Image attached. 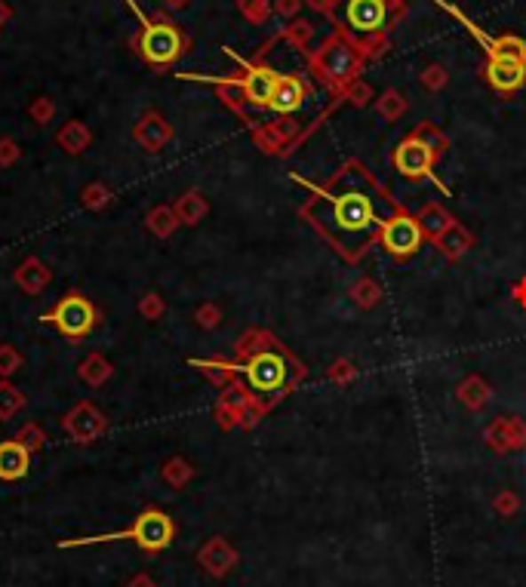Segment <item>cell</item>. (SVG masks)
I'll use <instances>...</instances> for the list:
<instances>
[{
	"instance_id": "6da1fadb",
	"label": "cell",
	"mask_w": 526,
	"mask_h": 587,
	"mask_svg": "<svg viewBox=\"0 0 526 587\" xmlns=\"http://www.w3.org/2000/svg\"><path fill=\"white\" fill-rule=\"evenodd\" d=\"M397 212L401 206L357 160H348L323 188L311 191V200L302 206V218H308L348 262H357L376 243Z\"/></svg>"
},
{
	"instance_id": "7a4b0ae2",
	"label": "cell",
	"mask_w": 526,
	"mask_h": 587,
	"mask_svg": "<svg viewBox=\"0 0 526 587\" xmlns=\"http://www.w3.org/2000/svg\"><path fill=\"white\" fill-rule=\"evenodd\" d=\"M237 353L243 357V363H235L237 376H243V385L252 393L256 409H268L302 378V366L268 332H250L246 338H241Z\"/></svg>"
},
{
	"instance_id": "3957f363",
	"label": "cell",
	"mask_w": 526,
	"mask_h": 587,
	"mask_svg": "<svg viewBox=\"0 0 526 587\" xmlns=\"http://www.w3.org/2000/svg\"><path fill=\"white\" fill-rule=\"evenodd\" d=\"M397 10L401 0H336L332 22L363 59H372L385 52V31L391 28Z\"/></svg>"
},
{
	"instance_id": "277c9868",
	"label": "cell",
	"mask_w": 526,
	"mask_h": 587,
	"mask_svg": "<svg viewBox=\"0 0 526 587\" xmlns=\"http://www.w3.org/2000/svg\"><path fill=\"white\" fill-rule=\"evenodd\" d=\"M130 46L139 52V59L148 62L155 71H166L170 65H176L179 59L188 52L191 37L185 35L172 19L151 16L148 25H142V31L130 37Z\"/></svg>"
},
{
	"instance_id": "5b68a950",
	"label": "cell",
	"mask_w": 526,
	"mask_h": 587,
	"mask_svg": "<svg viewBox=\"0 0 526 587\" xmlns=\"http://www.w3.org/2000/svg\"><path fill=\"white\" fill-rule=\"evenodd\" d=\"M176 538V523L166 517L163 511L148 508L136 517L130 529L121 532H105V535L75 538V542H59V548H86V544H111V542H136L145 553H161Z\"/></svg>"
},
{
	"instance_id": "8992f818",
	"label": "cell",
	"mask_w": 526,
	"mask_h": 587,
	"mask_svg": "<svg viewBox=\"0 0 526 587\" xmlns=\"http://www.w3.org/2000/svg\"><path fill=\"white\" fill-rule=\"evenodd\" d=\"M311 75H317L326 86L332 90H345L357 80L363 71V56L355 50V44H348L342 35H332L321 44V50H315L308 56Z\"/></svg>"
},
{
	"instance_id": "52a82bcc",
	"label": "cell",
	"mask_w": 526,
	"mask_h": 587,
	"mask_svg": "<svg viewBox=\"0 0 526 587\" xmlns=\"http://www.w3.org/2000/svg\"><path fill=\"white\" fill-rule=\"evenodd\" d=\"M41 323L52 326L68 342H84L99 326V308L81 292H68L56 302V308L41 313Z\"/></svg>"
},
{
	"instance_id": "ba28073f",
	"label": "cell",
	"mask_w": 526,
	"mask_h": 587,
	"mask_svg": "<svg viewBox=\"0 0 526 587\" xmlns=\"http://www.w3.org/2000/svg\"><path fill=\"white\" fill-rule=\"evenodd\" d=\"M228 56L235 59V62L241 65V71H243V75L237 77L241 92H243V102L250 105V108H268L281 75H277L275 68H268L265 62H256V59L250 62V59H241L237 52H231V50H228Z\"/></svg>"
},
{
	"instance_id": "9c48e42d",
	"label": "cell",
	"mask_w": 526,
	"mask_h": 587,
	"mask_svg": "<svg viewBox=\"0 0 526 587\" xmlns=\"http://www.w3.org/2000/svg\"><path fill=\"white\" fill-rule=\"evenodd\" d=\"M379 243H382L385 252H391V256L410 258V256H416L418 246L425 243V228H422V222H418V218L406 216V212L401 210L382 228V234H379Z\"/></svg>"
},
{
	"instance_id": "30bf717a",
	"label": "cell",
	"mask_w": 526,
	"mask_h": 587,
	"mask_svg": "<svg viewBox=\"0 0 526 587\" xmlns=\"http://www.w3.org/2000/svg\"><path fill=\"white\" fill-rule=\"evenodd\" d=\"M62 431L71 437V443L86 446V443H92V440H99L105 431H108V418H105V412L99 409L96 403L81 400V403H75L68 412H65Z\"/></svg>"
},
{
	"instance_id": "8fae6325",
	"label": "cell",
	"mask_w": 526,
	"mask_h": 587,
	"mask_svg": "<svg viewBox=\"0 0 526 587\" xmlns=\"http://www.w3.org/2000/svg\"><path fill=\"white\" fill-rule=\"evenodd\" d=\"M437 151L425 142L422 136L412 132L410 139H403L394 151V170L401 172L403 178H428L431 170H434Z\"/></svg>"
},
{
	"instance_id": "7c38bea8",
	"label": "cell",
	"mask_w": 526,
	"mask_h": 587,
	"mask_svg": "<svg viewBox=\"0 0 526 587\" xmlns=\"http://www.w3.org/2000/svg\"><path fill=\"white\" fill-rule=\"evenodd\" d=\"M132 142L142 151H148V155H161L166 145L172 142V126L166 123L161 111H145L136 120V126H132Z\"/></svg>"
},
{
	"instance_id": "4fadbf2b",
	"label": "cell",
	"mask_w": 526,
	"mask_h": 587,
	"mask_svg": "<svg viewBox=\"0 0 526 587\" xmlns=\"http://www.w3.org/2000/svg\"><path fill=\"white\" fill-rule=\"evenodd\" d=\"M483 77L496 92H514L526 83V62H517V59H486Z\"/></svg>"
},
{
	"instance_id": "5bb4252c",
	"label": "cell",
	"mask_w": 526,
	"mask_h": 587,
	"mask_svg": "<svg viewBox=\"0 0 526 587\" xmlns=\"http://www.w3.org/2000/svg\"><path fill=\"white\" fill-rule=\"evenodd\" d=\"M311 86L305 83L302 77L296 75H281L275 86V96H271V105L268 111H275V115H296L299 108L305 105V99H308Z\"/></svg>"
},
{
	"instance_id": "9a60e30c",
	"label": "cell",
	"mask_w": 526,
	"mask_h": 587,
	"mask_svg": "<svg viewBox=\"0 0 526 587\" xmlns=\"http://www.w3.org/2000/svg\"><path fill=\"white\" fill-rule=\"evenodd\" d=\"M28 471H31V452L16 437L0 440V480L4 483H19V480L28 477Z\"/></svg>"
},
{
	"instance_id": "2e32d148",
	"label": "cell",
	"mask_w": 526,
	"mask_h": 587,
	"mask_svg": "<svg viewBox=\"0 0 526 587\" xmlns=\"http://www.w3.org/2000/svg\"><path fill=\"white\" fill-rule=\"evenodd\" d=\"M50 280H52L50 265L37 256H28L25 262H19L16 271H12V283H16L25 296H41L46 286H50Z\"/></svg>"
},
{
	"instance_id": "e0dca14e",
	"label": "cell",
	"mask_w": 526,
	"mask_h": 587,
	"mask_svg": "<svg viewBox=\"0 0 526 587\" xmlns=\"http://www.w3.org/2000/svg\"><path fill=\"white\" fill-rule=\"evenodd\" d=\"M90 142H92V132L84 120H65L56 132V145L71 157H81L84 151L90 148Z\"/></svg>"
},
{
	"instance_id": "ac0fdd59",
	"label": "cell",
	"mask_w": 526,
	"mask_h": 587,
	"mask_svg": "<svg viewBox=\"0 0 526 587\" xmlns=\"http://www.w3.org/2000/svg\"><path fill=\"white\" fill-rule=\"evenodd\" d=\"M111 376H115V363L99 351L86 353L81 363H77V378H81L86 388H102L105 382H111Z\"/></svg>"
},
{
	"instance_id": "d6986e66",
	"label": "cell",
	"mask_w": 526,
	"mask_h": 587,
	"mask_svg": "<svg viewBox=\"0 0 526 587\" xmlns=\"http://www.w3.org/2000/svg\"><path fill=\"white\" fill-rule=\"evenodd\" d=\"M201 566L210 575H225L235 566V551L228 548L225 538H210V544L201 551Z\"/></svg>"
},
{
	"instance_id": "ffe728a7",
	"label": "cell",
	"mask_w": 526,
	"mask_h": 587,
	"mask_svg": "<svg viewBox=\"0 0 526 587\" xmlns=\"http://www.w3.org/2000/svg\"><path fill=\"white\" fill-rule=\"evenodd\" d=\"M176 218L179 225H188V228H195L197 222H203V216L210 212V203H206V197L201 191H185L182 197L176 200Z\"/></svg>"
},
{
	"instance_id": "44dd1931",
	"label": "cell",
	"mask_w": 526,
	"mask_h": 587,
	"mask_svg": "<svg viewBox=\"0 0 526 587\" xmlns=\"http://www.w3.org/2000/svg\"><path fill=\"white\" fill-rule=\"evenodd\" d=\"M145 228H148L155 237H161V240L172 237V234H176V228H179L176 210H172V206H166V203L155 206V210L145 216Z\"/></svg>"
},
{
	"instance_id": "7402d4cb",
	"label": "cell",
	"mask_w": 526,
	"mask_h": 587,
	"mask_svg": "<svg viewBox=\"0 0 526 587\" xmlns=\"http://www.w3.org/2000/svg\"><path fill=\"white\" fill-rule=\"evenodd\" d=\"M22 409H25L22 388H16L10 378H0V422H10V418H16Z\"/></svg>"
},
{
	"instance_id": "603a6c76",
	"label": "cell",
	"mask_w": 526,
	"mask_h": 587,
	"mask_svg": "<svg viewBox=\"0 0 526 587\" xmlns=\"http://www.w3.org/2000/svg\"><path fill=\"white\" fill-rule=\"evenodd\" d=\"M115 200V191L108 188L105 182H90L86 188L81 191V206L84 210H90V212H99V210H105V206Z\"/></svg>"
},
{
	"instance_id": "cb8c5ba5",
	"label": "cell",
	"mask_w": 526,
	"mask_h": 587,
	"mask_svg": "<svg viewBox=\"0 0 526 587\" xmlns=\"http://www.w3.org/2000/svg\"><path fill=\"white\" fill-rule=\"evenodd\" d=\"M191 366H197V369H201L206 378H212L216 385H228L231 378L237 376L235 363H219V360H191Z\"/></svg>"
},
{
	"instance_id": "d4e9b609",
	"label": "cell",
	"mask_w": 526,
	"mask_h": 587,
	"mask_svg": "<svg viewBox=\"0 0 526 587\" xmlns=\"http://www.w3.org/2000/svg\"><path fill=\"white\" fill-rule=\"evenodd\" d=\"M25 366V357L16 345H0V378H12Z\"/></svg>"
},
{
	"instance_id": "484cf974",
	"label": "cell",
	"mask_w": 526,
	"mask_h": 587,
	"mask_svg": "<svg viewBox=\"0 0 526 587\" xmlns=\"http://www.w3.org/2000/svg\"><path fill=\"white\" fill-rule=\"evenodd\" d=\"M16 440H19V443H22L28 452H37V449H44V446L50 443V440H46V431H44L37 422L22 424V428H19V433H16Z\"/></svg>"
},
{
	"instance_id": "4316f807",
	"label": "cell",
	"mask_w": 526,
	"mask_h": 587,
	"mask_svg": "<svg viewBox=\"0 0 526 587\" xmlns=\"http://www.w3.org/2000/svg\"><path fill=\"white\" fill-rule=\"evenodd\" d=\"M191 473H195V468H191L188 462H185V458H170V462L163 464V480L170 486H185L191 480Z\"/></svg>"
},
{
	"instance_id": "83f0119b",
	"label": "cell",
	"mask_w": 526,
	"mask_h": 587,
	"mask_svg": "<svg viewBox=\"0 0 526 587\" xmlns=\"http://www.w3.org/2000/svg\"><path fill=\"white\" fill-rule=\"evenodd\" d=\"M237 10H241L243 19H250L252 25L268 22V16H271V4H268V0H237Z\"/></svg>"
},
{
	"instance_id": "f1b7e54d",
	"label": "cell",
	"mask_w": 526,
	"mask_h": 587,
	"mask_svg": "<svg viewBox=\"0 0 526 587\" xmlns=\"http://www.w3.org/2000/svg\"><path fill=\"white\" fill-rule=\"evenodd\" d=\"M28 117L35 120V126L52 123V117H56V102H52L50 96H37L35 102L28 105Z\"/></svg>"
},
{
	"instance_id": "f546056e",
	"label": "cell",
	"mask_w": 526,
	"mask_h": 587,
	"mask_svg": "<svg viewBox=\"0 0 526 587\" xmlns=\"http://www.w3.org/2000/svg\"><path fill=\"white\" fill-rule=\"evenodd\" d=\"M311 35H315V28H311L308 22H302V19H299V22H292V25H286V31H283V37L290 40L296 50H302V52L308 50Z\"/></svg>"
},
{
	"instance_id": "4dcf8cb0",
	"label": "cell",
	"mask_w": 526,
	"mask_h": 587,
	"mask_svg": "<svg viewBox=\"0 0 526 587\" xmlns=\"http://www.w3.org/2000/svg\"><path fill=\"white\" fill-rule=\"evenodd\" d=\"M403 111H406V102L401 99V92H397V90H385V96L379 99V115L394 120V117H401Z\"/></svg>"
},
{
	"instance_id": "1f68e13d",
	"label": "cell",
	"mask_w": 526,
	"mask_h": 587,
	"mask_svg": "<svg viewBox=\"0 0 526 587\" xmlns=\"http://www.w3.org/2000/svg\"><path fill=\"white\" fill-rule=\"evenodd\" d=\"M163 311H166V305H163V298L157 296V292H148V296H142L139 298V317H145V320H161L163 317Z\"/></svg>"
},
{
	"instance_id": "d6a6232c",
	"label": "cell",
	"mask_w": 526,
	"mask_h": 587,
	"mask_svg": "<svg viewBox=\"0 0 526 587\" xmlns=\"http://www.w3.org/2000/svg\"><path fill=\"white\" fill-rule=\"evenodd\" d=\"M19 157H22V148H19L16 139H10V136L0 139V166H4V170L6 166H16Z\"/></svg>"
},
{
	"instance_id": "836d02e7",
	"label": "cell",
	"mask_w": 526,
	"mask_h": 587,
	"mask_svg": "<svg viewBox=\"0 0 526 587\" xmlns=\"http://www.w3.org/2000/svg\"><path fill=\"white\" fill-rule=\"evenodd\" d=\"M418 222H422V228H425V231L437 234V231H441V228H446V222H450V218H446L441 210H434V206H431V210H425V212H422V218H418Z\"/></svg>"
},
{
	"instance_id": "e575fe53",
	"label": "cell",
	"mask_w": 526,
	"mask_h": 587,
	"mask_svg": "<svg viewBox=\"0 0 526 587\" xmlns=\"http://www.w3.org/2000/svg\"><path fill=\"white\" fill-rule=\"evenodd\" d=\"M195 320L203 326V329H212V326H216L219 320H222V311H219L216 305H203V308H197Z\"/></svg>"
},
{
	"instance_id": "d590c367",
	"label": "cell",
	"mask_w": 526,
	"mask_h": 587,
	"mask_svg": "<svg viewBox=\"0 0 526 587\" xmlns=\"http://www.w3.org/2000/svg\"><path fill=\"white\" fill-rule=\"evenodd\" d=\"M422 83L428 86V90H441V86L446 83V71L441 68V65H431V68H425Z\"/></svg>"
},
{
	"instance_id": "8d00e7d4",
	"label": "cell",
	"mask_w": 526,
	"mask_h": 587,
	"mask_svg": "<svg viewBox=\"0 0 526 587\" xmlns=\"http://www.w3.org/2000/svg\"><path fill=\"white\" fill-rule=\"evenodd\" d=\"M271 10L277 12V16H296L299 10H302V0H275V6H271Z\"/></svg>"
},
{
	"instance_id": "74e56055",
	"label": "cell",
	"mask_w": 526,
	"mask_h": 587,
	"mask_svg": "<svg viewBox=\"0 0 526 587\" xmlns=\"http://www.w3.org/2000/svg\"><path fill=\"white\" fill-rule=\"evenodd\" d=\"M308 6H315L317 12H323V16L332 19V12H336V0H308Z\"/></svg>"
},
{
	"instance_id": "f35d334b",
	"label": "cell",
	"mask_w": 526,
	"mask_h": 587,
	"mask_svg": "<svg viewBox=\"0 0 526 587\" xmlns=\"http://www.w3.org/2000/svg\"><path fill=\"white\" fill-rule=\"evenodd\" d=\"M10 19H12V6L6 4V0H0V28H4Z\"/></svg>"
},
{
	"instance_id": "ab89813d",
	"label": "cell",
	"mask_w": 526,
	"mask_h": 587,
	"mask_svg": "<svg viewBox=\"0 0 526 587\" xmlns=\"http://www.w3.org/2000/svg\"><path fill=\"white\" fill-rule=\"evenodd\" d=\"M126 587H155V582H151L148 575H136V578H132V582L126 584Z\"/></svg>"
},
{
	"instance_id": "60d3db41",
	"label": "cell",
	"mask_w": 526,
	"mask_h": 587,
	"mask_svg": "<svg viewBox=\"0 0 526 587\" xmlns=\"http://www.w3.org/2000/svg\"><path fill=\"white\" fill-rule=\"evenodd\" d=\"M166 6H170V10H185V6L191 4V0H163Z\"/></svg>"
}]
</instances>
